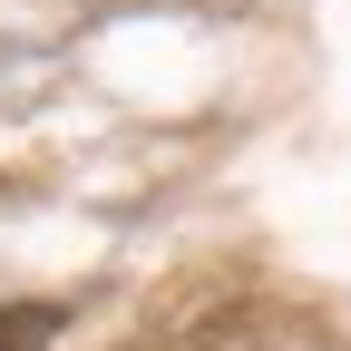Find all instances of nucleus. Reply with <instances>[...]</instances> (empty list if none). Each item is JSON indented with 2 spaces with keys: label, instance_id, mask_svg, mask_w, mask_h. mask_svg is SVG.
I'll list each match as a JSON object with an SVG mask.
<instances>
[{
  "label": "nucleus",
  "instance_id": "obj_1",
  "mask_svg": "<svg viewBox=\"0 0 351 351\" xmlns=\"http://www.w3.org/2000/svg\"><path fill=\"white\" fill-rule=\"evenodd\" d=\"M49 341H59L49 302H0V351H49Z\"/></svg>",
  "mask_w": 351,
  "mask_h": 351
}]
</instances>
